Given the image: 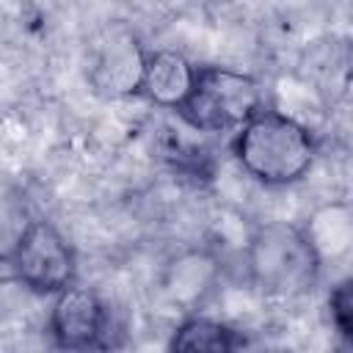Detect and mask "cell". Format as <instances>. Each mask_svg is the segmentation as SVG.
Returning <instances> with one entry per match:
<instances>
[{
  "label": "cell",
  "instance_id": "9c48e42d",
  "mask_svg": "<svg viewBox=\"0 0 353 353\" xmlns=\"http://www.w3.org/2000/svg\"><path fill=\"white\" fill-rule=\"evenodd\" d=\"M245 345L248 339L240 328L204 314L185 317L168 339V350H176V353H229Z\"/></svg>",
  "mask_w": 353,
  "mask_h": 353
},
{
  "label": "cell",
  "instance_id": "ba28073f",
  "mask_svg": "<svg viewBox=\"0 0 353 353\" xmlns=\"http://www.w3.org/2000/svg\"><path fill=\"white\" fill-rule=\"evenodd\" d=\"M309 248L314 251L320 268L328 259H342L353 243V212L347 201H331L312 212L306 226H301Z\"/></svg>",
  "mask_w": 353,
  "mask_h": 353
},
{
  "label": "cell",
  "instance_id": "6da1fadb",
  "mask_svg": "<svg viewBox=\"0 0 353 353\" xmlns=\"http://www.w3.org/2000/svg\"><path fill=\"white\" fill-rule=\"evenodd\" d=\"M232 154L251 179L268 188H287L314 165L317 141L295 116L262 105L232 132Z\"/></svg>",
  "mask_w": 353,
  "mask_h": 353
},
{
  "label": "cell",
  "instance_id": "7a4b0ae2",
  "mask_svg": "<svg viewBox=\"0 0 353 353\" xmlns=\"http://www.w3.org/2000/svg\"><path fill=\"white\" fill-rule=\"evenodd\" d=\"M262 85L254 74L229 66H196L185 102L174 110L193 132H234L262 108Z\"/></svg>",
  "mask_w": 353,
  "mask_h": 353
},
{
  "label": "cell",
  "instance_id": "277c9868",
  "mask_svg": "<svg viewBox=\"0 0 353 353\" xmlns=\"http://www.w3.org/2000/svg\"><path fill=\"white\" fill-rule=\"evenodd\" d=\"M6 270L11 281L36 295H55L74 281V251L55 223L36 218L19 232L6 256Z\"/></svg>",
  "mask_w": 353,
  "mask_h": 353
},
{
  "label": "cell",
  "instance_id": "8992f818",
  "mask_svg": "<svg viewBox=\"0 0 353 353\" xmlns=\"http://www.w3.org/2000/svg\"><path fill=\"white\" fill-rule=\"evenodd\" d=\"M143 58H146V50L138 44L132 33H110V41L99 47L88 74L94 91L102 97L138 94Z\"/></svg>",
  "mask_w": 353,
  "mask_h": 353
},
{
  "label": "cell",
  "instance_id": "30bf717a",
  "mask_svg": "<svg viewBox=\"0 0 353 353\" xmlns=\"http://www.w3.org/2000/svg\"><path fill=\"white\" fill-rule=\"evenodd\" d=\"M212 270H215V262L207 256V254H188L182 259H176L171 265V273H168V295L174 301H196V287L204 290V284H210L212 279Z\"/></svg>",
  "mask_w": 353,
  "mask_h": 353
},
{
  "label": "cell",
  "instance_id": "52a82bcc",
  "mask_svg": "<svg viewBox=\"0 0 353 353\" xmlns=\"http://www.w3.org/2000/svg\"><path fill=\"white\" fill-rule=\"evenodd\" d=\"M196 77V66L171 47L149 50L143 58V72H141V85L138 94H143L152 105L163 110H176Z\"/></svg>",
  "mask_w": 353,
  "mask_h": 353
},
{
  "label": "cell",
  "instance_id": "8fae6325",
  "mask_svg": "<svg viewBox=\"0 0 353 353\" xmlns=\"http://www.w3.org/2000/svg\"><path fill=\"white\" fill-rule=\"evenodd\" d=\"M328 314H331V325L334 331L350 342L353 339V281L345 279L339 281L331 295H328Z\"/></svg>",
  "mask_w": 353,
  "mask_h": 353
},
{
  "label": "cell",
  "instance_id": "5b68a950",
  "mask_svg": "<svg viewBox=\"0 0 353 353\" xmlns=\"http://www.w3.org/2000/svg\"><path fill=\"white\" fill-rule=\"evenodd\" d=\"M108 325H110V312L97 290L72 281L55 292L47 317V331L58 347L63 350L108 347L105 342Z\"/></svg>",
  "mask_w": 353,
  "mask_h": 353
},
{
  "label": "cell",
  "instance_id": "3957f363",
  "mask_svg": "<svg viewBox=\"0 0 353 353\" xmlns=\"http://www.w3.org/2000/svg\"><path fill=\"white\" fill-rule=\"evenodd\" d=\"M248 273L254 284L279 298H290L312 287L320 262L309 248L306 237L295 226L273 223L254 232L248 243Z\"/></svg>",
  "mask_w": 353,
  "mask_h": 353
}]
</instances>
